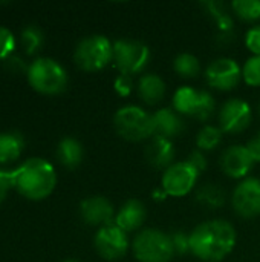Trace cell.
Instances as JSON below:
<instances>
[{"mask_svg": "<svg viewBox=\"0 0 260 262\" xmlns=\"http://www.w3.org/2000/svg\"><path fill=\"white\" fill-rule=\"evenodd\" d=\"M95 249L106 261H118L129 250V238L124 230L115 224L101 227L93 239Z\"/></svg>", "mask_w": 260, "mask_h": 262, "instance_id": "cell-10", "label": "cell"}, {"mask_svg": "<svg viewBox=\"0 0 260 262\" xmlns=\"http://www.w3.org/2000/svg\"><path fill=\"white\" fill-rule=\"evenodd\" d=\"M146 218V206L139 200H129L121 206V209L115 215V226H118L121 230L127 233L139 229L144 224Z\"/></svg>", "mask_w": 260, "mask_h": 262, "instance_id": "cell-16", "label": "cell"}, {"mask_svg": "<svg viewBox=\"0 0 260 262\" xmlns=\"http://www.w3.org/2000/svg\"><path fill=\"white\" fill-rule=\"evenodd\" d=\"M170 239H172L175 253L184 255V253L190 252V235H187L181 230H176V232L170 233Z\"/></svg>", "mask_w": 260, "mask_h": 262, "instance_id": "cell-29", "label": "cell"}, {"mask_svg": "<svg viewBox=\"0 0 260 262\" xmlns=\"http://www.w3.org/2000/svg\"><path fill=\"white\" fill-rule=\"evenodd\" d=\"M242 77L247 84L250 86H260V55H254L248 58L242 69Z\"/></svg>", "mask_w": 260, "mask_h": 262, "instance_id": "cell-27", "label": "cell"}, {"mask_svg": "<svg viewBox=\"0 0 260 262\" xmlns=\"http://www.w3.org/2000/svg\"><path fill=\"white\" fill-rule=\"evenodd\" d=\"M135 258L139 262H170L175 256L170 235L147 229L136 235L132 244Z\"/></svg>", "mask_w": 260, "mask_h": 262, "instance_id": "cell-6", "label": "cell"}, {"mask_svg": "<svg viewBox=\"0 0 260 262\" xmlns=\"http://www.w3.org/2000/svg\"><path fill=\"white\" fill-rule=\"evenodd\" d=\"M146 158L153 167L169 169L175 158V147L172 140L161 135H155L150 144L146 147Z\"/></svg>", "mask_w": 260, "mask_h": 262, "instance_id": "cell-17", "label": "cell"}, {"mask_svg": "<svg viewBox=\"0 0 260 262\" xmlns=\"http://www.w3.org/2000/svg\"><path fill=\"white\" fill-rule=\"evenodd\" d=\"M245 43H247V48H248L254 55H260V25L259 26L251 28V29L247 32Z\"/></svg>", "mask_w": 260, "mask_h": 262, "instance_id": "cell-32", "label": "cell"}, {"mask_svg": "<svg viewBox=\"0 0 260 262\" xmlns=\"http://www.w3.org/2000/svg\"><path fill=\"white\" fill-rule=\"evenodd\" d=\"M196 200L208 209H218L225 203V192L216 184H205L198 190Z\"/></svg>", "mask_w": 260, "mask_h": 262, "instance_id": "cell-22", "label": "cell"}, {"mask_svg": "<svg viewBox=\"0 0 260 262\" xmlns=\"http://www.w3.org/2000/svg\"><path fill=\"white\" fill-rule=\"evenodd\" d=\"M113 88L116 91L118 95L121 97H129L133 91V80L130 75H126V74H120L116 78H115V83H113Z\"/></svg>", "mask_w": 260, "mask_h": 262, "instance_id": "cell-31", "label": "cell"}, {"mask_svg": "<svg viewBox=\"0 0 260 262\" xmlns=\"http://www.w3.org/2000/svg\"><path fill=\"white\" fill-rule=\"evenodd\" d=\"M187 163H188L198 173H202V172L207 169V158H205V155H204L201 150L192 152L190 157H188V160H187Z\"/></svg>", "mask_w": 260, "mask_h": 262, "instance_id": "cell-33", "label": "cell"}, {"mask_svg": "<svg viewBox=\"0 0 260 262\" xmlns=\"http://www.w3.org/2000/svg\"><path fill=\"white\" fill-rule=\"evenodd\" d=\"M64 262H77V261H74V259H67V261H64Z\"/></svg>", "mask_w": 260, "mask_h": 262, "instance_id": "cell-36", "label": "cell"}, {"mask_svg": "<svg viewBox=\"0 0 260 262\" xmlns=\"http://www.w3.org/2000/svg\"><path fill=\"white\" fill-rule=\"evenodd\" d=\"M247 149H248L251 158L254 160V163H256V161H260V132L257 137H254V138L248 143Z\"/></svg>", "mask_w": 260, "mask_h": 262, "instance_id": "cell-35", "label": "cell"}, {"mask_svg": "<svg viewBox=\"0 0 260 262\" xmlns=\"http://www.w3.org/2000/svg\"><path fill=\"white\" fill-rule=\"evenodd\" d=\"M6 68H8L9 71H12V72H20V71H25V69H26V72H28V68L25 66L23 60H21L20 57H15V55L6 58Z\"/></svg>", "mask_w": 260, "mask_h": 262, "instance_id": "cell-34", "label": "cell"}, {"mask_svg": "<svg viewBox=\"0 0 260 262\" xmlns=\"http://www.w3.org/2000/svg\"><path fill=\"white\" fill-rule=\"evenodd\" d=\"M221 166L225 175L230 178H245L254 166L247 146H231L224 150L221 157Z\"/></svg>", "mask_w": 260, "mask_h": 262, "instance_id": "cell-15", "label": "cell"}, {"mask_svg": "<svg viewBox=\"0 0 260 262\" xmlns=\"http://www.w3.org/2000/svg\"><path fill=\"white\" fill-rule=\"evenodd\" d=\"M113 126L120 137L129 141H143L153 138L156 134L153 114L146 112L139 106H123L113 117Z\"/></svg>", "mask_w": 260, "mask_h": 262, "instance_id": "cell-3", "label": "cell"}, {"mask_svg": "<svg viewBox=\"0 0 260 262\" xmlns=\"http://www.w3.org/2000/svg\"><path fill=\"white\" fill-rule=\"evenodd\" d=\"M138 94L144 103L153 106L158 104L166 94V83L156 74H144L138 83Z\"/></svg>", "mask_w": 260, "mask_h": 262, "instance_id": "cell-19", "label": "cell"}, {"mask_svg": "<svg viewBox=\"0 0 260 262\" xmlns=\"http://www.w3.org/2000/svg\"><path fill=\"white\" fill-rule=\"evenodd\" d=\"M231 203L234 212L247 220L260 215V180L245 178L242 180L233 192Z\"/></svg>", "mask_w": 260, "mask_h": 262, "instance_id": "cell-11", "label": "cell"}, {"mask_svg": "<svg viewBox=\"0 0 260 262\" xmlns=\"http://www.w3.org/2000/svg\"><path fill=\"white\" fill-rule=\"evenodd\" d=\"M153 120H155V129H156L155 135H161V137H166L170 140L173 137L181 135L185 129L184 121L178 115V112L173 109H169V107H162V109L156 111L153 114Z\"/></svg>", "mask_w": 260, "mask_h": 262, "instance_id": "cell-18", "label": "cell"}, {"mask_svg": "<svg viewBox=\"0 0 260 262\" xmlns=\"http://www.w3.org/2000/svg\"><path fill=\"white\" fill-rule=\"evenodd\" d=\"M83 155H84V150H83V146L78 140L72 138V137H66L60 141L58 147H57V157H58V161L69 167V169H74L77 167L81 161H83Z\"/></svg>", "mask_w": 260, "mask_h": 262, "instance_id": "cell-20", "label": "cell"}, {"mask_svg": "<svg viewBox=\"0 0 260 262\" xmlns=\"http://www.w3.org/2000/svg\"><path fill=\"white\" fill-rule=\"evenodd\" d=\"M173 68L184 78H195L201 71L199 60L192 54H179L173 61Z\"/></svg>", "mask_w": 260, "mask_h": 262, "instance_id": "cell-23", "label": "cell"}, {"mask_svg": "<svg viewBox=\"0 0 260 262\" xmlns=\"http://www.w3.org/2000/svg\"><path fill=\"white\" fill-rule=\"evenodd\" d=\"M12 187H15V170H0V204Z\"/></svg>", "mask_w": 260, "mask_h": 262, "instance_id": "cell-30", "label": "cell"}, {"mask_svg": "<svg viewBox=\"0 0 260 262\" xmlns=\"http://www.w3.org/2000/svg\"><path fill=\"white\" fill-rule=\"evenodd\" d=\"M113 60L121 74L132 77L147 68L150 60V49L141 41L116 40L113 43Z\"/></svg>", "mask_w": 260, "mask_h": 262, "instance_id": "cell-7", "label": "cell"}, {"mask_svg": "<svg viewBox=\"0 0 260 262\" xmlns=\"http://www.w3.org/2000/svg\"><path fill=\"white\" fill-rule=\"evenodd\" d=\"M253 120L251 107L241 98H231L224 103L219 111V127L222 132L239 134L244 132Z\"/></svg>", "mask_w": 260, "mask_h": 262, "instance_id": "cell-12", "label": "cell"}, {"mask_svg": "<svg viewBox=\"0 0 260 262\" xmlns=\"http://www.w3.org/2000/svg\"><path fill=\"white\" fill-rule=\"evenodd\" d=\"M199 173L187 161L175 163L169 169H166L161 180V186L166 195L179 198L185 196L195 189Z\"/></svg>", "mask_w": 260, "mask_h": 262, "instance_id": "cell-9", "label": "cell"}, {"mask_svg": "<svg viewBox=\"0 0 260 262\" xmlns=\"http://www.w3.org/2000/svg\"><path fill=\"white\" fill-rule=\"evenodd\" d=\"M222 129L221 127H216V126H205L198 138H196V143H198V147L201 150H213L216 149L221 141H222Z\"/></svg>", "mask_w": 260, "mask_h": 262, "instance_id": "cell-24", "label": "cell"}, {"mask_svg": "<svg viewBox=\"0 0 260 262\" xmlns=\"http://www.w3.org/2000/svg\"><path fill=\"white\" fill-rule=\"evenodd\" d=\"M57 184L54 166L43 158H29L15 169V189L28 200H43Z\"/></svg>", "mask_w": 260, "mask_h": 262, "instance_id": "cell-2", "label": "cell"}, {"mask_svg": "<svg viewBox=\"0 0 260 262\" xmlns=\"http://www.w3.org/2000/svg\"><path fill=\"white\" fill-rule=\"evenodd\" d=\"M14 46H15L14 34L8 28L0 26V58H8Z\"/></svg>", "mask_w": 260, "mask_h": 262, "instance_id": "cell-28", "label": "cell"}, {"mask_svg": "<svg viewBox=\"0 0 260 262\" xmlns=\"http://www.w3.org/2000/svg\"><path fill=\"white\" fill-rule=\"evenodd\" d=\"M205 77L211 88L219 91H231L239 84L242 69L236 60L222 57L210 63L205 71Z\"/></svg>", "mask_w": 260, "mask_h": 262, "instance_id": "cell-13", "label": "cell"}, {"mask_svg": "<svg viewBox=\"0 0 260 262\" xmlns=\"http://www.w3.org/2000/svg\"><path fill=\"white\" fill-rule=\"evenodd\" d=\"M80 215L89 226H98L100 229L112 224L115 210L112 203L104 196H89L80 204Z\"/></svg>", "mask_w": 260, "mask_h": 262, "instance_id": "cell-14", "label": "cell"}, {"mask_svg": "<svg viewBox=\"0 0 260 262\" xmlns=\"http://www.w3.org/2000/svg\"><path fill=\"white\" fill-rule=\"evenodd\" d=\"M23 137L20 132H2L0 134V163H11L23 150Z\"/></svg>", "mask_w": 260, "mask_h": 262, "instance_id": "cell-21", "label": "cell"}, {"mask_svg": "<svg viewBox=\"0 0 260 262\" xmlns=\"http://www.w3.org/2000/svg\"><path fill=\"white\" fill-rule=\"evenodd\" d=\"M236 241V230L228 221H205L190 233V252L202 261L219 262L233 252Z\"/></svg>", "mask_w": 260, "mask_h": 262, "instance_id": "cell-1", "label": "cell"}, {"mask_svg": "<svg viewBox=\"0 0 260 262\" xmlns=\"http://www.w3.org/2000/svg\"><path fill=\"white\" fill-rule=\"evenodd\" d=\"M215 98L205 91H198L188 86H182L175 92L173 109L178 114L195 117L198 120H208L215 112Z\"/></svg>", "mask_w": 260, "mask_h": 262, "instance_id": "cell-8", "label": "cell"}, {"mask_svg": "<svg viewBox=\"0 0 260 262\" xmlns=\"http://www.w3.org/2000/svg\"><path fill=\"white\" fill-rule=\"evenodd\" d=\"M238 17L247 21H256L260 18V0H236L231 3Z\"/></svg>", "mask_w": 260, "mask_h": 262, "instance_id": "cell-26", "label": "cell"}, {"mask_svg": "<svg viewBox=\"0 0 260 262\" xmlns=\"http://www.w3.org/2000/svg\"><path fill=\"white\" fill-rule=\"evenodd\" d=\"M43 41H44L43 31L37 25H28L26 28H23L21 43H23L28 54H34L35 51H38L41 48Z\"/></svg>", "mask_w": 260, "mask_h": 262, "instance_id": "cell-25", "label": "cell"}, {"mask_svg": "<svg viewBox=\"0 0 260 262\" xmlns=\"http://www.w3.org/2000/svg\"><path fill=\"white\" fill-rule=\"evenodd\" d=\"M28 81L29 84L43 94H60L67 86V74L64 68L48 57L37 58L28 66Z\"/></svg>", "mask_w": 260, "mask_h": 262, "instance_id": "cell-4", "label": "cell"}, {"mask_svg": "<svg viewBox=\"0 0 260 262\" xmlns=\"http://www.w3.org/2000/svg\"><path fill=\"white\" fill-rule=\"evenodd\" d=\"M74 60L83 71H101L113 60V45L106 35L84 37L75 48Z\"/></svg>", "mask_w": 260, "mask_h": 262, "instance_id": "cell-5", "label": "cell"}]
</instances>
